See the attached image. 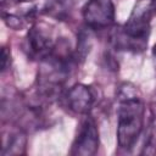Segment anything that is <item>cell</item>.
<instances>
[{
	"instance_id": "8992f818",
	"label": "cell",
	"mask_w": 156,
	"mask_h": 156,
	"mask_svg": "<svg viewBox=\"0 0 156 156\" xmlns=\"http://www.w3.org/2000/svg\"><path fill=\"white\" fill-rule=\"evenodd\" d=\"M66 101L73 112L85 115L94 105V94L89 87L84 84H76L67 91Z\"/></svg>"
},
{
	"instance_id": "3957f363",
	"label": "cell",
	"mask_w": 156,
	"mask_h": 156,
	"mask_svg": "<svg viewBox=\"0 0 156 156\" xmlns=\"http://www.w3.org/2000/svg\"><path fill=\"white\" fill-rule=\"evenodd\" d=\"M55 44L56 41L54 40L49 28L43 24H35L27 33L24 50L30 58L43 61L52 52Z\"/></svg>"
},
{
	"instance_id": "7a4b0ae2",
	"label": "cell",
	"mask_w": 156,
	"mask_h": 156,
	"mask_svg": "<svg viewBox=\"0 0 156 156\" xmlns=\"http://www.w3.org/2000/svg\"><path fill=\"white\" fill-rule=\"evenodd\" d=\"M151 2L139 0L134 6L128 21L122 28L112 33V43L119 50L141 51L147 45L151 22Z\"/></svg>"
},
{
	"instance_id": "8fae6325",
	"label": "cell",
	"mask_w": 156,
	"mask_h": 156,
	"mask_svg": "<svg viewBox=\"0 0 156 156\" xmlns=\"http://www.w3.org/2000/svg\"><path fill=\"white\" fill-rule=\"evenodd\" d=\"M17 2H20V1H29V0H16Z\"/></svg>"
},
{
	"instance_id": "9c48e42d",
	"label": "cell",
	"mask_w": 156,
	"mask_h": 156,
	"mask_svg": "<svg viewBox=\"0 0 156 156\" xmlns=\"http://www.w3.org/2000/svg\"><path fill=\"white\" fill-rule=\"evenodd\" d=\"M150 2H151V7H152V10L156 11V0H150Z\"/></svg>"
},
{
	"instance_id": "6da1fadb",
	"label": "cell",
	"mask_w": 156,
	"mask_h": 156,
	"mask_svg": "<svg viewBox=\"0 0 156 156\" xmlns=\"http://www.w3.org/2000/svg\"><path fill=\"white\" fill-rule=\"evenodd\" d=\"M117 140L122 149H130L136 143L144 127V104L138 90L130 83H124L118 90Z\"/></svg>"
},
{
	"instance_id": "277c9868",
	"label": "cell",
	"mask_w": 156,
	"mask_h": 156,
	"mask_svg": "<svg viewBox=\"0 0 156 156\" xmlns=\"http://www.w3.org/2000/svg\"><path fill=\"white\" fill-rule=\"evenodd\" d=\"M115 13L112 0H89L83 9V18L93 29L110 27L115 22Z\"/></svg>"
},
{
	"instance_id": "52a82bcc",
	"label": "cell",
	"mask_w": 156,
	"mask_h": 156,
	"mask_svg": "<svg viewBox=\"0 0 156 156\" xmlns=\"http://www.w3.org/2000/svg\"><path fill=\"white\" fill-rule=\"evenodd\" d=\"M26 135L21 132L17 130L15 133H11L9 139H5L4 141V149H2V155H21L26 150Z\"/></svg>"
},
{
	"instance_id": "30bf717a",
	"label": "cell",
	"mask_w": 156,
	"mask_h": 156,
	"mask_svg": "<svg viewBox=\"0 0 156 156\" xmlns=\"http://www.w3.org/2000/svg\"><path fill=\"white\" fill-rule=\"evenodd\" d=\"M154 58H155V65H156V45H155V49H154Z\"/></svg>"
},
{
	"instance_id": "ba28073f",
	"label": "cell",
	"mask_w": 156,
	"mask_h": 156,
	"mask_svg": "<svg viewBox=\"0 0 156 156\" xmlns=\"http://www.w3.org/2000/svg\"><path fill=\"white\" fill-rule=\"evenodd\" d=\"M11 65V54L6 48H2L1 50V71L5 72Z\"/></svg>"
},
{
	"instance_id": "5b68a950",
	"label": "cell",
	"mask_w": 156,
	"mask_h": 156,
	"mask_svg": "<svg viewBox=\"0 0 156 156\" xmlns=\"http://www.w3.org/2000/svg\"><path fill=\"white\" fill-rule=\"evenodd\" d=\"M99 147V132L93 118L87 117L78 130V134L72 145V155L93 156Z\"/></svg>"
}]
</instances>
